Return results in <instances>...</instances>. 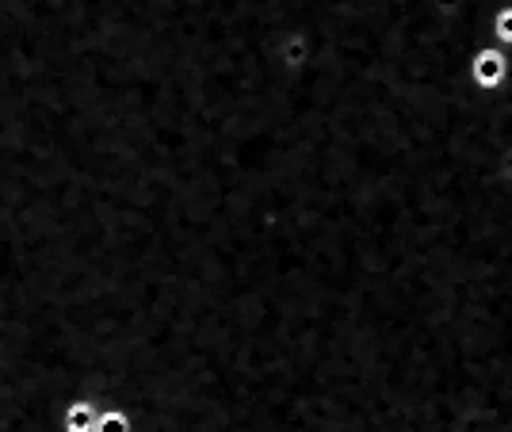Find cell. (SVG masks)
I'll use <instances>...</instances> for the list:
<instances>
[{
    "label": "cell",
    "mask_w": 512,
    "mask_h": 432,
    "mask_svg": "<svg viewBox=\"0 0 512 432\" xmlns=\"http://www.w3.org/2000/svg\"><path fill=\"white\" fill-rule=\"evenodd\" d=\"M467 73H470V85H474V92H482V96L501 92V88L509 85V73H512L509 50H501L497 43H482L478 50H470Z\"/></svg>",
    "instance_id": "cell-1"
},
{
    "label": "cell",
    "mask_w": 512,
    "mask_h": 432,
    "mask_svg": "<svg viewBox=\"0 0 512 432\" xmlns=\"http://www.w3.org/2000/svg\"><path fill=\"white\" fill-rule=\"evenodd\" d=\"M490 35L501 50H512V0H505L490 16Z\"/></svg>",
    "instance_id": "cell-2"
},
{
    "label": "cell",
    "mask_w": 512,
    "mask_h": 432,
    "mask_svg": "<svg viewBox=\"0 0 512 432\" xmlns=\"http://www.w3.org/2000/svg\"><path fill=\"white\" fill-rule=\"evenodd\" d=\"M96 432H127V417L123 413H107L104 421L96 425Z\"/></svg>",
    "instance_id": "cell-3"
},
{
    "label": "cell",
    "mask_w": 512,
    "mask_h": 432,
    "mask_svg": "<svg viewBox=\"0 0 512 432\" xmlns=\"http://www.w3.org/2000/svg\"><path fill=\"white\" fill-rule=\"evenodd\" d=\"M88 425H92V413L81 406L77 413H69V429H77V432H88Z\"/></svg>",
    "instance_id": "cell-4"
}]
</instances>
